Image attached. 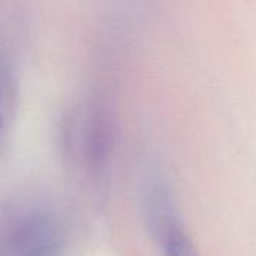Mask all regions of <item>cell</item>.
I'll return each instance as SVG.
<instances>
[{
  "label": "cell",
  "instance_id": "4",
  "mask_svg": "<svg viewBox=\"0 0 256 256\" xmlns=\"http://www.w3.org/2000/svg\"><path fill=\"white\" fill-rule=\"evenodd\" d=\"M159 246L162 248L164 256H200L184 226L172 232Z\"/></svg>",
  "mask_w": 256,
  "mask_h": 256
},
{
  "label": "cell",
  "instance_id": "3",
  "mask_svg": "<svg viewBox=\"0 0 256 256\" xmlns=\"http://www.w3.org/2000/svg\"><path fill=\"white\" fill-rule=\"evenodd\" d=\"M112 123L105 111L92 110L82 128V152L93 168L102 166L112 148Z\"/></svg>",
  "mask_w": 256,
  "mask_h": 256
},
{
  "label": "cell",
  "instance_id": "1",
  "mask_svg": "<svg viewBox=\"0 0 256 256\" xmlns=\"http://www.w3.org/2000/svg\"><path fill=\"white\" fill-rule=\"evenodd\" d=\"M142 214L148 232L160 244L172 232L183 228L174 189L162 174H150L141 192Z\"/></svg>",
  "mask_w": 256,
  "mask_h": 256
},
{
  "label": "cell",
  "instance_id": "5",
  "mask_svg": "<svg viewBox=\"0 0 256 256\" xmlns=\"http://www.w3.org/2000/svg\"><path fill=\"white\" fill-rule=\"evenodd\" d=\"M10 72L4 62L0 58V129L3 124V102H6L10 96Z\"/></svg>",
  "mask_w": 256,
  "mask_h": 256
},
{
  "label": "cell",
  "instance_id": "2",
  "mask_svg": "<svg viewBox=\"0 0 256 256\" xmlns=\"http://www.w3.org/2000/svg\"><path fill=\"white\" fill-rule=\"evenodd\" d=\"M63 240L58 226L45 214L24 218L12 231L10 256H62Z\"/></svg>",
  "mask_w": 256,
  "mask_h": 256
}]
</instances>
